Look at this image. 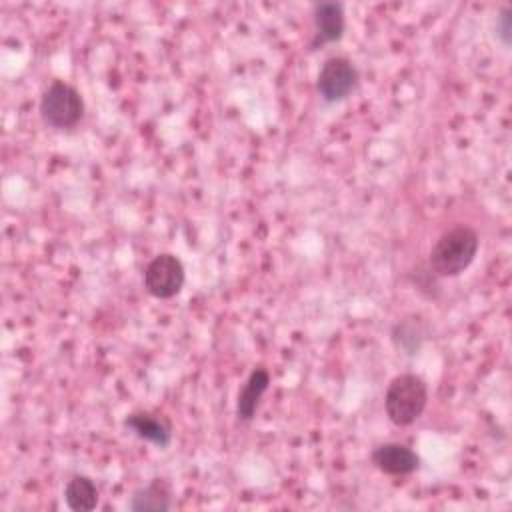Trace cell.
<instances>
[{
	"label": "cell",
	"instance_id": "3957f363",
	"mask_svg": "<svg viewBox=\"0 0 512 512\" xmlns=\"http://www.w3.org/2000/svg\"><path fill=\"white\" fill-rule=\"evenodd\" d=\"M38 112L46 126L54 130H70L84 116V98L72 84L52 80L40 96Z\"/></svg>",
	"mask_w": 512,
	"mask_h": 512
},
{
	"label": "cell",
	"instance_id": "8992f818",
	"mask_svg": "<svg viewBox=\"0 0 512 512\" xmlns=\"http://www.w3.org/2000/svg\"><path fill=\"white\" fill-rule=\"evenodd\" d=\"M314 32L310 38V50H320L338 42L346 30V16L342 2H316L312 8Z\"/></svg>",
	"mask_w": 512,
	"mask_h": 512
},
{
	"label": "cell",
	"instance_id": "277c9868",
	"mask_svg": "<svg viewBox=\"0 0 512 512\" xmlns=\"http://www.w3.org/2000/svg\"><path fill=\"white\" fill-rule=\"evenodd\" d=\"M358 86V70L346 56H330L322 62L316 76V92L326 104L346 100Z\"/></svg>",
	"mask_w": 512,
	"mask_h": 512
},
{
	"label": "cell",
	"instance_id": "7a4b0ae2",
	"mask_svg": "<svg viewBox=\"0 0 512 512\" xmlns=\"http://www.w3.org/2000/svg\"><path fill=\"white\" fill-rule=\"evenodd\" d=\"M428 384L414 372H402L394 376L384 394V412L388 420L398 426L414 424L426 410Z\"/></svg>",
	"mask_w": 512,
	"mask_h": 512
},
{
	"label": "cell",
	"instance_id": "7c38bea8",
	"mask_svg": "<svg viewBox=\"0 0 512 512\" xmlns=\"http://www.w3.org/2000/svg\"><path fill=\"white\" fill-rule=\"evenodd\" d=\"M424 338H426V330L418 316H408V318L396 322L392 328V342L406 356L418 354Z\"/></svg>",
	"mask_w": 512,
	"mask_h": 512
},
{
	"label": "cell",
	"instance_id": "9c48e42d",
	"mask_svg": "<svg viewBox=\"0 0 512 512\" xmlns=\"http://www.w3.org/2000/svg\"><path fill=\"white\" fill-rule=\"evenodd\" d=\"M270 386V372L264 366H256L246 382L242 384L238 398H236V418L240 422H252L256 416V410L260 406L262 396L266 394Z\"/></svg>",
	"mask_w": 512,
	"mask_h": 512
},
{
	"label": "cell",
	"instance_id": "52a82bcc",
	"mask_svg": "<svg viewBox=\"0 0 512 512\" xmlns=\"http://www.w3.org/2000/svg\"><path fill=\"white\" fill-rule=\"evenodd\" d=\"M124 428L130 430L140 440H146L158 448H168L172 442V422L162 412L134 410L126 414Z\"/></svg>",
	"mask_w": 512,
	"mask_h": 512
},
{
	"label": "cell",
	"instance_id": "4fadbf2b",
	"mask_svg": "<svg viewBox=\"0 0 512 512\" xmlns=\"http://www.w3.org/2000/svg\"><path fill=\"white\" fill-rule=\"evenodd\" d=\"M496 36L502 40V44H510L512 38V12L510 8H502L496 18Z\"/></svg>",
	"mask_w": 512,
	"mask_h": 512
},
{
	"label": "cell",
	"instance_id": "ba28073f",
	"mask_svg": "<svg viewBox=\"0 0 512 512\" xmlns=\"http://www.w3.org/2000/svg\"><path fill=\"white\" fill-rule=\"evenodd\" d=\"M370 460L386 476H408L420 468V456L400 442L378 444L372 450Z\"/></svg>",
	"mask_w": 512,
	"mask_h": 512
},
{
	"label": "cell",
	"instance_id": "6da1fadb",
	"mask_svg": "<svg viewBox=\"0 0 512 512\" xmlns=\"http://www.w3.org/2000/svg\"><path fill=\"white\" fill-rule=\"evenodd\" d=\"M480 236L466 224H456L442 232L430 248L428 266L438 278L460 276L476 258Z\"/></svg>",
	"mask_w": 512,
	"mask_h": 512
},
{
	"label": "cell",
	"instance_id": "30bf717a",
	"mask_svg": "<svg viewBox=\"0 0 512 512\" xmlns=\"http://www.w3.org/2000/svg\"><path fill=\"white\" fill-rule=\"evenodd\" d=\"M128 508L132 512H166L172 508V490L164 478H152L148 484L136 488L130 496Z\"/></svg>",
	"mask_w": 512,
	"mask_h": 512
},
{
	"label": "cell",
	"instance_id": "5b68a950",
	"mask_svg": "<svg viewBox=\"0 0 512 512\" xmlns=\"http://www.w3.org/2000/svg\"><path fill=\"white\" fill-rule=\"evenodd\" d=\"M186 280V270L176 254L160 252L144 268V288L158 300H168L180 294Z\"/></svg>",
	"mask_w": 512,
	"mask_h": 512
},
{
	"label": "cell",
	"instance_id": "8fae6325",
	"mask_svg": "<svg viewBox=\"0 0 512 512\" xmlns=\"http://www.w3.org/2000/svg\"><path fill=\"white\" fill-rule=\"evenodd\" d=\"M64 502L72 512H90L100 502V492L90 476L74 474L64 486Z\"/></svg>",
	"mask_w": 512,
	"mask_h": 512
}]
</instances>
